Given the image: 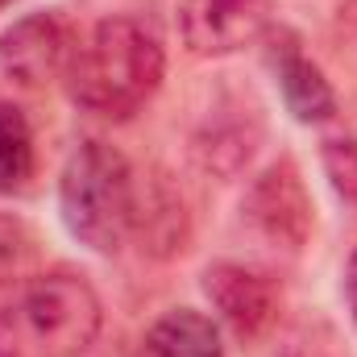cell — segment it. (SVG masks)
Masks as SVG:
<instances>
[{
  "instance_id": "cell-1",
  "label": "cell",
  "mask_w": 357,
  "mask_h": 357,
  "mask_svg": "<svg viewBox=\"0 0 357 357\" xmlns=\"http://www.w3.org/2000/svg\"><path fill=\"white\" fill-rule=\"evenodd\" d=\"M100 320V295L79 274L0 278V357H79Z\"/></svg>"
},
{
  "instance_id": "cell-2",
  "label": "cell",
  "mask_w": 357,
  "mask_h": 357,
  "mask_svg": "<svg viewBox=\"0 0 357 357\" xmlns=\"http://www.w3.org/2000/svg\"><path fill=\"white\" fill-rule=\"evenodd\" d=\"M167 59L154 29L137 17H104L75 46L67 67L71 100L100 116H133L162 84Z\"/></svg>"
},
{
  "instance_id": "cell-3",
  "label": "cell",
  "mask_w": 357,
  "mask_h": 357,
  "mask_svg": "<svg viewBox=\"0 0 357 357\" xmlns=\"http://www.w3.org/2000/svg\"><path fill=\"white\" fill-rule=\"evenodd\" d=\"M59 204L71 237L96 254H116L137 225V178L108 142H84L59 183Z\"/></svg>"
},
{
  "instance_id": "cell-4",
  "label": "cell",
  "mask_w": 357,
  "mask_h": 357,
  "mask_svg": "<svg viewBox=\"0 0 357 357\" xmlns=\"http://www.w3.org/2000/svg\"><path fill=\"white\" fill-rule=\"evenodd\" d=\"M274 29L270 0H178L183 46L199 59H220L254 46Z\"/></svg>"
},
{
  "instance_id": "cell-5",
  "label": "cell",
  "mask_w": 357,
  "mask_h": 357,
  "mask_svg": "<svg viewBox=\"0 0 357 357\" xmlns=\"http://www.w3.org/2000/svg\"><path fill=\"white\" fill-rule=\"evenodd\" d=\"M71 59H75V38L67 21L54 13H29L0 33V67L29 88L67 75Z\"/></svg>"
},
{
  "instance_id": "cell-6",
  "label": "cell",
  "mask_w": 357,
  "mask_h": 357,
  "mask_svg": "<svg viewBox=\"0 0 357 357\" xmlns=\"http://www.w3.org/2000/svg\"><path fill=\"white\" fill-rule=\"evenodd\" d=\"M204 291L216 303V312L233 324V333L245 337V341H258L278 320L282 291H278V282L270 274H262L254 266L220 262V266H212L204 274Z\"/></svg>"
},
{
  "instance_id": "cell-7",
  "label": "cell",
  "mask_w": 357,
  "mask_h": 357,
  "mask_svg": "<svg viewBox=\"0 0 357 357\" xmlns=\"http://www.w3.org/2000/svg\"><path fill=\"white\" fill-rule=\"evenodd\" d=\"M245 216L258 225V233L266 241L299 250L307 229H312V204H307V191L299 183V171L291 162H274L266 175L250 187Z\"/></svg>"
},
{
  "instance_id": "cell-8",
  "label": "cell",
  "mask_w": 357,
  "mask_h": 357,
  "mask_svg": "<svg viewBox=\"0 0 357 357\" xmlns=\"http://www.w3.org/2000/svg\"><path fill=\"white\" fill-rule=\"evenodd\" d=\"M270 71L278 79L282 104L291 108L295 121L303 125H324L337 116V91L324 79V71L303 54V46L291 33L270 29Z\"/></svg>"
},
{
  "instance_id": "cell-9",
  "label": "cell",
  "mask_w": 357,
  "mask_h": 357,
  "mask_svg": "<svg viewBox=\"0 0 357 357\" xmlns=\"http://www.w3.org/2000/svg\"><path fill=\"white\" fill-rule=\"evenodd\" d=\"M146 354L150 357H225V345H220L216 324L204 312L178 307V312H167L150 328Z\"/></svg>"
},
{
  "instance_id": "cell-10",
  "label": "cell",
  "mask_w": 357,
  "mask_h": 357,
  "mask_svg": "<svg viewBox=\"0 0 357 357\" xmlns=\"http://www.w3.org/2000/svg\"><path fill=\"white\" fill-rule=\"evenodd\" d=\"M33 175V129L25 112L0 100V191H21Z\"/></svg>"
},
{
  "instance_id": "cell-11",
  "label": "cell",
  "mask_w": 357,
  "mask_h": 357,
  "mask_svg": "<svg viewBox=\"0 0 357 357\" xmlns=\"http://www.w3.org/2000/svg\"><path fill=\"white\" fill-rule=\"evenodd\" d=\"M320 158H324V171L333 178L337 195H345L349 204H357V116L337 121V125L324 133Z\"/></svg>"
},
{
  "instance_id": "cell-12",
  "label": "cell",
  "mask_w": 357,
  "mask_h": 357,
  "mask_svg": "<svg viewBox=\"0 0 357 357\" xmlns=\"http://www.w3.org/2000/svg\"><path fill=\"white\" fill-rule=\"evenodd\" d=\"M345 295H349V307H354V320H357V250L345 266Z\"/></svg>"
},
{
  "instance_id": "cell-13",
  "label": "cell",
  "mask_w": 357,
  "mask_h": 357,
  "mask_svg": "<svg viewBox=\"0 0 357 357\" xmlns=\"http://www.w3.org/2000/svg\"><path fill=\"white\" fill-rule=\"evenodd\" d=\"M17 237H21V229H13V233H4V237H0V266L17 262Z\"/></svg>"
},
{
  "instance_id": "cell-14",
  "label": "cell",
  "mask_w": 357,
  "mask_h": 357,
  "mask_svg": "<svg viewBox=\"0 0 357 357\" xmlns=\"http://www.w3.org/2000/svg\"><path fill=\"white\" fill-rule=\"evenodd\" d=\"M282 357H324V354H312V349H287Z\"/></svg>"
},
{
  "instance_id": "cell-15",
  "label": "cell",
  "mask_w": 357,
  "mask_h": 357,
  "mask_svg": "<svg viewBox=\"0 0 357 357\" xmlns=\"http://www.w3.org/2000/svg\"><path fill=\"white\" fill-rule=\"evenodd\" d=\"M4 4H13V0H0V8H4Z\"/></svg>"
}]
</instances>
